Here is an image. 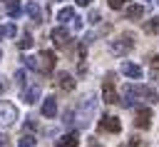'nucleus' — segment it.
<instances>
[{
	"instance_id": "obj_27",
	"label": "nucleus",
	"mask_w": 159,
	"mask_h": 147,
	"mask_svg": "<svg viewBox=\"0 0 159 147\" xmlns=\"http://www.w3.org/2000/svg\"><path fill=\"white\" fill-rule=\"evenodd\" d=\"M149 65H152L154 70H159V55H152V57H149Z\"/></svg>"
},
{
	"instance_id": "obj_32",
	"label": "nucleus",
	"mask_w": 159,
	"mask_h": 147,
	"mask_svg": "<svg viewBox=\"0 0 159 147\" xmlns=\"http://www.w3.org/2000/svg\"><path fill=\"white\" fill-rule=\"evenodd\" d=\"M2 90H5V85H0V95H2Z\"/></svg>"
},
{
	"instance_id": "obj_33",
	"label": "nucleus",
	"mask_w": 159,
	"mask_h": 147,
	"mask_svg": "<svg viewBox=\"0 0 159 147\" xmlns=\"http://www.w3.org/2000/svg\"><path fill=\"white\" fill-rule=\"evenodd\" d=\"M147 2H152V5H154V2H159V0H147Z\"/></svg>"
},
{
	"instance_id": "obj_18",
	"label": "nucleus",
	"mask_w": 159,
	"mask_h": 147,
	"mask_svg": "<svg viewBox=\"0 0 159 147\" xmlns=\"http://www.w3.org/2000/svg\"><path fill=\"white\" fill-rule=\"evenodd\" d=\"M32 42H35V40H32V37L25 32V35L17 40V47H20V50H30V47H32Z\"/></svg>"
},
{
	"instance_id": "obj_11",
	"label": "nucleus",
	"mask_w": 159,
	"mask_h": 147,
	"mask_svg": "<svg viewBox=\"0 0 159 147\" xmlns=\"http://www.w3.org/2000/svg\"><path fill=\"white\" fill-rule=\"evenodd\" d=\"M40 95H42V87H40V85H32V87H27V90L22 92V100H25L27 105H32V102L40 100Z\"/></svg>"
},
{
	"instance_id": "obj_3",
	"label": "nucleus",
	"mask_w": 159,
	"mask_h": 147,
	"mask_svg": "<svg viewBox=\"0 0 159 147\" xmlns=\"http://www.w3.org/2000/svg\"><path fill=\"white\" fill-rule=\"evenodd\" d=\"M17 120V107L12 102H0V127H10Z\"/></svg>"
},
{
	"instance_id": "obj_14",
	"label": "nucleus",
	"mask_w": 159,
	"mask_h": 147,
	"mask_svg": "<svg viewBox=\"0 0 159 147\" xmlns=\"http://www.w3.org/2000/svg\"><path fill=\"white\" fill-rule=\"evenodd\" d=\"M25 10H27V15H30V20H32L35 25H40V22H42V10H40V5H37V2H30Z\"/></svg>"
},
{
	"instance_id": "obj_6",
	"label": "nucleus",
	"mask_w": 159,
	"mask_h": 147,
	"mask_svg": "<svg viewBox=\"0 0 159 147\" xmlns=\"http://www.w3.org/2000/svg\"><path fill=\"white\" fill-rule=\"evenodd\" d=\"M50 37H52L55 47H67V45H70V32H67V27H65V25H57V27H52Z\"/></svg>"
},
{
	"instance_id": "obj_7",
	"label": "nucleus",
	"mask_w": 159,
	"mask_h": 147,
	"mask_svg": "<svg viewBox=\"0 0 159 147\" xmlns=\"http://www.w3.org/2000/svg\"><path fill=\"white\" fill-rule=\"evenodd\" d=\"M134 125H137L139 130H147V127L152 125V107H137V112H134Z\"/></svg>"
},
{
	"instance_id": "obj_24",
	"label": "nucleus",
	"mask_w": 159,
	"mask_h": 147,
	"mask_svg": "<svg viewBox=\"0 0 159 147\" xmlns=\"http://www.w3.org/2000/svg\"><path fill=\"white\" fill-rule=\"evenodd\" d=\"M129 147H147V142H144L142 137H132V142H129Z\"/></svg>"
},
{
	"instance_id": "obj_17",
	"label": "nucleus",
	"mask_w": 159,
	"mask_h": 147,
	"mask_svg": "<svg viewBox=\"0 0 159 147\" xmlns=\"http://www.w3.org/2000/svg\"><path fill=\"white\" fill-rule=\"evenodd\" d=\"M144 32H149V35L159 32V17H152V20H147V22H144Z\"/></svg>"
},
{
	"instance_id": "obj_2",
	"label": "nucleus",
	"mask_w": 159,
	"mask_h": 147,
	"mask_svg": "<svg viewBox=\"0 0 159 147\" xmlns=\"http://www.w3.org/2000/svg\"><path fill=\"white\" fill-rule=\"evenodd\" d=\"M94 107H97V100H94V97H87V100L82 102L80 112H77V125H80V127H87V125H89V117H92Z\"/></svg>"
},
{
	"instance_id": "obj_4",
	"label": "nucleus",
	"mask_w": 159,
	"mask_h": 147,
	"mask_svg": "<svg viewBox=\"0 0 159 147\" xmlns=\"http://www.w3.org/2000/svg\"><path fill=\"white\" fill-rule=\"evenodd\" d=\"M132 47H134V40H132V35H129V32L109 42V50H112L114 55H127V52H129Z\"/></svg>"
},
{
	"instance_id": "obj_15",
	"label": "nucleus",
	"mask_w": 159,
	"mask_h": 147,
	"mask_svg": "<svg viewBox=\"0 0 159 147\" xmlns=\"http://www.w3.org/2000/svg\"><path fill=\"white\" fill-rule=\"evenodd\" d=\"M142 15H144V5H127L124 7V17H129V20H137Z\"/></svg>"
},
{
	"instance_id": "obj_20",
	"label": "nucleus",
	"mask_w": 159,
	"mask_h": 147,
	"mask_svg": "<svg viewBox=\"0 0 159 147\" xmlns=\"http://www.w3.org/2000/svg\"><path fill=\"white\" fill-rule=\"evenodd\" d=\"M20 10H22V5H20V2H17V0H12V2H10V5H7V12H10V15H12V17H17V15H20Z\"/></svg>"
},
{
	"instance_id": "obj_28",
	"label": "nucleus",
	"mask_w": 159,
	"mask_h": 147,
	"mask_svg": "<svg viewBox=\"0 0 159 147\" xmlns=\"http://www.w3.org/2000/svg\"><path fill=\"white\" fill-rule=\"evenodd\" d=\"M89 22H92V25H94V22H99V12H97V10H94V12H89Z\"/></svg>"
},
{
	"instance_id": "obj_1",
	"label": "nucleus",
	"mask_w": 159,
	"mask_h": 147,
	"mask_svg": "<svg viewBox=\"0 0 159 147\" xmlns=\"http://www.w3.org/2000/svg\"><path fill=\"white\" fill-rule=\"evenodd\" d=\"M102 100H104L107 105L119 102V95H117V90H114V75H112V72H109V75L104 77V82H102Z\"/></svg>"
},
{
	"instance_id": "obj_9",
	"label": "nucleus",
	"mask_w": 159,
	"mask_h": 147,
	"mask_svg": "<svg viewBox=\"0 0 159 147\" xmlns=\"http://www.w3.org/2000/svg\"><path fill=\"white\" fill-rule=\"evenodd\" d=\"M99 130H102V132H112V135H117V132L122 130V122H119L117 117H112V115H104V117L99 120Z\"/></svg>"
},
{
	"instance_id": "obj_31",
	"label": "nucleus",
	"mask_w": 159,
	"mask_h": 147,
	"mask_svg": "<svg viewBox=\"0 0 159 147\" xmlns=\"http://www.w3.org/2000/svg\"><path fill=\"white\" fill-rule=\"evenodd\" d=\"M2 37H5V27L0 25V40H2Z\"/></svg>"
},
{
	"instance_id": "obj_12",
	"label": "nucleus",
	"mask_w": 159,
	"mask_h": 147,
	"mask_svg": "<svg viewBox=\"0 0 159 147\" xmlns=\"http://www.w3.org/2000/svg\"><path fill=\"white\" fill-rule=\"evenodd\" d=\"M122 72H124L127 77H132V80H139V77H142V67L134 65V62H122Z\"/></svg>"
},
{
	"instance_id": "obj_16",
	"label": "nucleus",
	"mask_w": 159,
	"mask_h": 147,
	"mask_svg": "<svg viewBox=\"0 0 159 147\" xmlns=\"http://www.w3.org/2000/svg\"><path fill=\"white\" fill-rule=\"evenodd\" d=\"M57 20L65 25V22H70V20H75V7H62L60 12H57Z\"/></svg>"
},
{
	"instance_id": "obj_26",
	"label": "nucleus",
	"mask_w": 159,
	"mask_h": 147,
	"mask_svg": "<svg viewBox=\"0 0 159 147\" xmlns=\"http://www.w3.org/2000/svg\"><path fill=\"white\" fill-rule=\"evenodd\" d=\"M25 130H27V132L37 130V122H35V120H27V122H25Z\"/></svg>"
},
{
	"instance_id": "obj_29",
	"label": "nucleus",
	"mask_w": 159,
	"mask_h": 147,
	"mask_svg": "<svg viewBox=\"0 0 159 147\" xmlns=\"http://www.w3.org/2000/svg\"><path fill=\"white\" fill-rule=\"evenodd\" d=\"M7 145H10V142H7V137L0 132V147H7Z\"/></svg>"
},
{
	"instance_id": "obj_25",
	"label": "nucleus",
	"mask_w": 159,
	"mask_h": 147,
	"mask_svg": "<svg viewBox=\"0 0 159 147\" xmlns=\"http://www.w3.org/2000/svg\"><path fill=\"white\" fill-rule=\"evenodd\" d=\"M15 32H17L15 25H5V37H15Z\"/></svg>"
},
{
	"instance_id": "obj_8",
	"label": "nucleus",
	"mask_w": 159,
	"mask_h": 147,
	"mask_svg": "<svg viewBox=\"0 0 159 147\" xmlns=\"http://www.w3.org/2000/svg\"><path fill=\"white\" fill-rule=\"evenodd\" d=\"M55 85L62 90V92H72L75 90V77L70 72H57L55 75Z\"/></svg>"
},
{
	"instance_id": "obj_23",
	"label": "nucleus",
	"mask_w": 159,
	"mask_h": 147,
	"mask_svg": "<svg viewBox=\"0 0 159 147\" xmlns=\"http://www.w3.org/2000/svg\"><path fill=\"white\" fill-rule=\"evenodd\" d=\"M15 82H17L20 87H25V70H17V72H15Z\"/></svg>"
},
{
	"instance_id": "obj_21",
	"label": "nucleus",
	"mask_w": 159,
	"mask_h": 147,
	"mask_svg": "<svg viewBox=\"0 0 159 147\" xmlns=\"http://www.w3.org/2000/svg\"><path fill=\"white\" fill-rule=\"evenodd\" d=\"M124 2H127V0H107V5H109L112 10H122V7H124Z\"/></svg>"
},
{
	"instance_id": "obj_30",
	"label": "nucleus",
	"mask_w": 159,
	"mask_h": 147,
	"mask_svg": "<svg viewBox=\"0 0 159 147\" xmlns=\"http://www.w3.org/2000/svg\"><path fill=\"white\" fill-rule=\"evenodd\" d=\"M75 2H77V5H82V7H87V5L92 2V0H75Z\"/></svg>"
},
{
	"instance_id": "obj_13",
	"label": "nucleus",
	"mask_w": 159,
	"mask_h": 147,
	"mask_svg": "<svg viewBox=\"0 0 159 147\" xmlns=\"http://www.w3.org/2000/svg\"><path fill=\"white\" fill-rule=\"evenodd\" d=\"M55 112H57V100L55 97H45L42 100V115L45 117H55Z\"/></svg>"
},
{
	"instance_id": "obj_10",
	"label": "nucleus",
	"mask_w": 159,
	"mask_h": 147,
	"mask_svg": "<svg viewBox=\"0 0 159 147\" xmlns=\"http://www.w3.org/2000/svg\"><path fill=\"white\" fill-rule=\"evenodd\" d=\"M80 145V135L77 132H67L60 140H55V147H77Z\"/></svg>"
},
{
	"instance_id": "obj_19",
	"label": "nucleus",
	"mask_w": 159,
	"mask_h": 147,
	"mask_svg": "<svg viewBox=\"0 0 159 147\" xmlns=\"http://www.w3.org/2000/svg\"><path fill=\"white\" fill-rule=\"evenodd\" d=\"M37 145V140L32 137V135H25V137H20V142H17V147H35Z\"/></svg>"
},
{
	"instance_id": "obj_5",
	"label": "nucleus",
	"mask_w": 159,
	"mask_h": 147,
	"mask_svg": "<svg viewBox=\"0 0 159 147\" xmlns=\"http://www.w3.org/2000/svg\"><path fill=\"white\" fill-rule=\"evenodd\" d=\"M55 62H57V57H55V52L52 50H42L40 55H37V70L40 72H52L55 70Z\"/></svg>"
},
{
	"instance_id": "obj_34",
	"label": "nucleus",
	"mask_w": 159,
	"mask_h": 147,
	"mask_svg": "<svg viewBox=\"0 0 159 147\" xmlns=\"http://www.w3.org/2000/svg\"><path fill=\"white\" fill-rule=\"evenodd\" d=\"M0 57H2V50H0Z\"/></svg>"
},
{
	"instance_id": "obj_35",
	"label": "nucleus",
	"mask_w": 159,
	"mask_h": 147,
	"mask_svg": "<svg viewBox=\"0 0 159 147\" xmlns=\"http://www.w3.org/2000/svg\"><path fill=\"white\" fill-rule=\"evenodd\" d=\"M55 2H60V0H55Z\"/></svg>"
},
{
	"instance_id": "obj_22",
	"label": "nucleus",
	"mask_w": 159,
	"mask_h": 147,
	"mask_svg": "<svg viewBox=\"0 0 159 147\" xmlns=\"http://www.w3.org/2000/svg\"><path fill=\"white\" fill-rule=\"evenodd\" d=\"M25 60V67H30V70H37V57H22Z\"/></svg>"
}]
</instances>
